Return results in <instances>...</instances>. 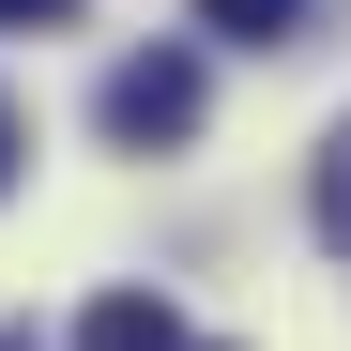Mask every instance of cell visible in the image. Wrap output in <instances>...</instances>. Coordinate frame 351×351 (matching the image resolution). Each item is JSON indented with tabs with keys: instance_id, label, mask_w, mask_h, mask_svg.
I'll return each instance as SVG.
<instances>
[{
	"instance_id": "obj_5",
	"label": "cell",
	"mask_w": 351,
	"mask_h": 351,
	"mask_svg": "<svg viewBox=\"0 0 351 351\" xmlns=\"http://www.w3.org/2000/svg\"><path fill=\"white\" fill-rule=\"evenodd\" d=\"M46 16H77V0H0V31H46Z\"/></svg>"
},
{
	"instance_id": "obj_8",
	"label": "cell",
	"mask_w": 351,
	"mask_h": 351,
	"mask_svg": "<svg viewBox=\"0 0 351 351\" xmlns=\"http://www.w3.org/2000/svg\"><path fill=\"white\" fill-rule=\"evenodd\" d=\"M199 351H214V336H199Z\"/></svg>"
},
{
	"instance_id": "obj_3",
	"label": "cell",
	"mask_w": 351,
	"mask_h": 351,
	"mask_svg": "<svg viewBox=\"0 0 351 351\" xmlns=\"http://www.w3.org/2000/svg\"><path fill=\"white\" fill-rule=\"evenodd\" d=\"M199 31H229V46H290V31H306V0H199Z\"/></svg>"
},
{
	"instance_id": "obj_4",
	"label": "cell",
	"mask_w": 351,
	"mask_h": 351,
	"mask_svg": "<svg viewBox=\"0 0 351 351\" xmlns=\"http://www.w3.org/2000/svg\"><path fill=\"white\" fill-rule=\"evenodd\" d=\"M306 214H321V245H351V123H336V153H321V199H306Z\"/></svg>"
},
{
	"instance_id": "obj_6",
	"label": "cell",
	"mask_w": 351,
	"mask_h": 351,
	"mask_svg": "<svg viewBox=\"0 0 351 351\" xmlns=\"http://www.w3.org/2000/svg\"><path fill=\"white\" fill-rule=\"evenodd\" d=\"M16 153H31V123H16V107H0V184H16Z\"/></svg>"
},
{
	"instance_id": "obj_7",
	"label": "cell",
	"mask_w": 351,
	"mask_h": 351,
	"mask_svg": "<svg viewBox=\"0 0 351 351\" xmlns=\"http://www.w3.org/2000/svg\"><path fill=\"white\" fill-rule=\"evenodd\" d=\"M0 351H46V336H16V321H0Z\"/></svg>"
},
{
	"instance_id": "obj_1",
	"label": "cell",
	"mask_w": 351,
	"mask_h": 351,
	"mask_svg": "<svg viewBox=\"0 0 351 351\" xmlns=\"http://www.w3.org/2000/svg\"><path fill=\"white\" fill-rule=\"evenodd\" d=\"M199 62H184V46H138V62H107V92H92V123L107 138H123V153H168V138H199Z\"/></svg>"
},
{
	"instance_id": "obj_2",
	"label": "cell",
	"mask_w": 351,
	"mask_h": 351,
	"mask_svg": "<svg viewBox=\"0 0 351 351\" xmlns=\"http://www.w3.org/2000/svg\"><path fill=\"white\" fill-rule=\"evenodd\" d=\"M77 351H199V336H184V306H168V290H107V306L77 321Z\"/></svg>"
}]
</instances>
